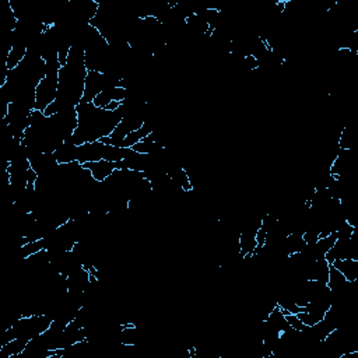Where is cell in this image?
Returning <instances> with one entry per match:
<instances>
[{
  "label": "cell",
  "mask_w": 358,
  "mask_h": 358,
  "mask_svg": "<svg viewBox=\"0 0 358 358\" xmlns=\"http://www.w3.org/2000/svg\"><path fill=\"white\" fill-rule=\"evenodd\" d=\"M112 87H123L122 78L113 74L108 73H99V71H88L85 78V87H84V102H92L94 98L101 94L105 90H109Z\"/></svg>",
  "instance_id": "obj_4"
},
{
  "label": "cell",
  "mask_w": 358,
  "mask_h": 358,
  "mask_svg": "<svg viewBox=\"0 0 358 358\" xmlns=\"http://www.w3.org/2000/svg\"><path fill=\"white\" fill-rule=\"evenodd\" d=\"M83 166L85 169L90 171V173L92 175V178L96 182H103L108 176H110L116 168V162H110V161H94V162H85L83 164Z\"/></svg>",
  "instance_id": "obj_5"
},
{
  "label": "cell",
  "mask_w": 358,
  "mask_h": 358,
  "mask_svg": "<svg viewBox=\"0 0 358 358\" xmlns=\"http://www.w3.org/2000/svg\"><path fill=\"white\" fill-rule=\"evenodd\" d=\"M78 145L74 143L73 137H67L53 152L59 164H70L77 161Z\"/></svg>",
  "instance_id": "obj_6"
},
{
  "label": "cell",
  "mask_w": 358,
  "mask_h": 358,
  "mask_svg": "<svg viewBox=\"0 0 358 358\" xmlns=\"http://www.w3.org/2000/svg\"><path fill=\"white\" fill-rule=\"evenodd\" d=\"M88 70L85 66L84 48L74 43L69 52L66 64L60 66L59 70V88L53 103L45 109V115L50 116L76 106L83 101L84 87Z\"/></svg>",
  "instance_id": "obj_1"
},
{
  "label": "cell",
  "mask_w": 358,
  "mask_h": 358,
  "mask_svg": "<svg viewBox=\"0 0 358 358\" xmlns=\"http://www.w3.org/2000/svg\"><path fill=\"white\" fill-rule=\"evenodd\" d=\"M48 71L46 76L41 80L35 91V110L45 112V109L55 102L59 88V70L60 63L59 59L46 62Z\"/></svg>",
  "instance_id": "obj_3"
},
{
  "label": "cell",
  "mask_w": 358,
  "mask_h": 358,
  "mask_svg": "<svg viewBox=\"0 0 358 358\" xmlns=\"http://www.w3.org/2000/svg\"><path fill=\"white\" fill-rule=\"evenodd\" d=\"M76 112L77 127L71 137L77 145L110 136L122 119L120 108L116 110H108L95 106L92 102L84 101L76 106Z\"/></svg>",
  "instance_id": "obj_2"
},
{
  "label": "cell",
  "mask_w": 358,
  "mask_h": 358,
  "mask_svg": "<svg viewBox=\"0 0 358 358\" xmlns=\"http://www.w3.org/2000/svg\"><path fill=\"white\" fill-rule=\"evenodd\" d=\"M331 266L336 267L350 282H354L358 280V260L355 259L334 260Z\"/></svg>",
  "instance_id": "obj_7"
}]
</instances>
